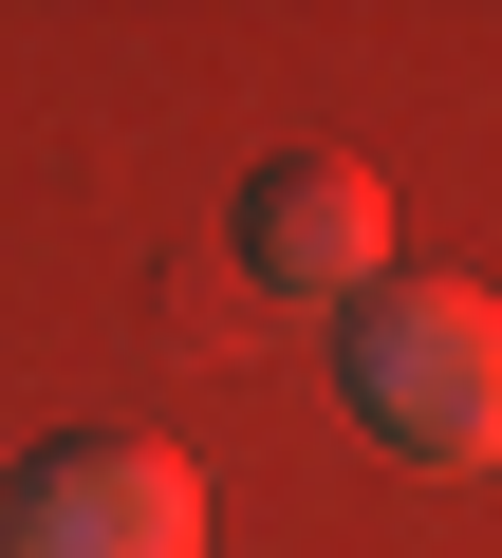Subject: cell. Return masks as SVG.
Masks as SVG:
<instances>
[{"mask_svg":"<svg viewBox=\"0 0 502 558\" xmlns=\"http://www.w3.org/2000/svg\"><path fill=\"white\" fill-rule=\"evenodd\" d=\"M335 391L391 465H502V299L483 279H372L335 336Z\"/></svg>","mask_w":502,"mask_h":558,"instance_id":"6da1fadb","label":"cell"},{"mask_svg":"<svg viewBox=\"0 0 502 558\" xmlns=\"http://www.w3.org/2000/svg\"><path fill=\"white\" fill-rule=\"evenodd\" d=\"M0 558H205V484L168 447H38L0 484Z\"/></svg>","mask_w":502,"mask_h":558,"instance_id":"7a4b0ae2","label":"cell"},{"mask_svg":"<svg viewBox=\"0 0 502 558\" xmlns=\"http://www.w3.org/2000/svg\"><path fill=\"white\" fill-rule=\"evenodd\" d=\"M242 279L261 299H372L391 279V205H372V168H335V149H298V168H261L242 186Z\"/></svg>","mask_w":502,"mask_h":558,"instance_id":"3957f363","label":"cell"}]
</instances>
